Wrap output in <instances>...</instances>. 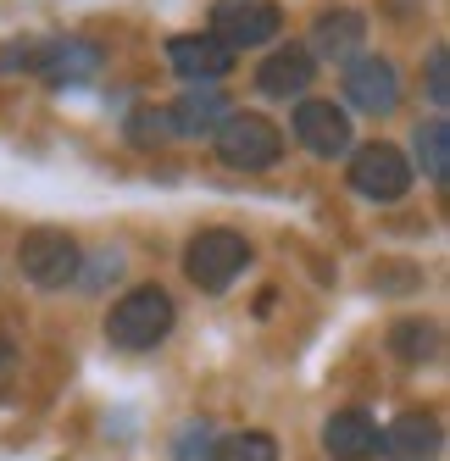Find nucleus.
I'll return each instance as SVG.
<instances>
[{
  "mask_svg": "<svg viewBox=\"0 0 450 461\" xmlns=\"http://www.w3.org/2000/svg\"><path fill=\"white\" fill-rule=\"evenodd\" d=\"M178 328V306H173V294L167 289H156V284H134L122 294V301L106 312V339L128 356H145L156 350L167 334Z\"/></svg>",
  "mask_w": 450,
  "mask_h": 461,
  "instance_id": "1",
  "label": "nucleus"
},
{
  "mask_svg": "<svg viewBox=\"0 0 450 461\" xmlns=\"http://www.w3.org/2000/svg\"><path fill=\"white\" fill-rule=\"evenodd\" d=\"M212 140H217V161L234 173H267L284 161V128L262 112H229Z\"/></svg>",
  "mask_w": 450,
  "mask_h": 461,
  "instance_id": "2",
  "label": "nucleus"
},
{
  "mask_svg": "<svg viewBox=\"0 0 450 461\" xmlns=\"http://www.w3.org/2000/svg\"><path fill=\"white\" fill-rule=\"evenodd\" d=\"M245 267H250V240L239 228H201V234L184 245V278L206 294H222Z\"/></svg>",
  "mask_w": 450,
  "mask_h": 461,
  "instance_id": "3",
  "label": "nucleus"
},
{
  "mask_svg": "<svg viewBox=\"0 0 450 461\" xmlns=\"http://www.w3.org/2000/svg\"><path fill=\"white\" fill-rule=\"evenodd\" d=\"M350 189L362 201L378 206H395L400 194L411 189V156L390 140H373V145H350Z\"/></svg>",
  "mask_w": 450,
  "mask_h": 461,
  "instance_id": "4",
  "label": "nucleus"
},
{
  "mask_svg": "<svg viewBox=\"0 0 450 461\" xmlns=\"http://www.w3.org/2000/svg\"><path fill=\"white\" fill-rule=\"evenodd\" d=\"M278 28H284L278 0H212V40H222L234 56L273 45Z\"/></svg>",
  "mask_w": 450,
  "mask_h": 461,
  "instance_id": "5",
  "label": "nucleus"
},
{
  "mask_svg": "<svg viewBox=\"0 0 450 461\" xmlns=\"http://www.w3.org/2000/svg\"><path fill=\"white\" fill-rule=\"evenodd\" d=\"M78 261H84L78 240L61 234V228H34V234H22V245H17V267L34 289H68L78 278Z\"/></svg>",
  "mask_w": 450,
  "mask_h": 461,
  "instance_id": "6",
  "label": "nucleus"
},
{
  "mask_svg": "<svg viewBox=\"0 0 450 461\" xmlns=\"http://www.w3.org/2000/svg\"><path fill=\"white\" fill-rule=\"evenodd\" d=\"M400 106V73L390 56L356 50L345 61V112H367V117H390Z\"/></svg>",
  "mask_w": 450,
  "mask_h": 461,
  "instance_id": "7",
  "label": "nucleus"
},
{
  "mask_svg": "<svg viewBox=\"0 0 450 461\" xmlns=\"http://www.w3.org/2000/svg\"><path fill=\"white\" fill-rule=\"evenodd\" d=\"M295 140L317 161L350 156V112L334 106V101H323V95H301V106H295Z\"/></svg>",
  "mask_w": 450,
  "mask_h": 461,
  "instance_id": "8",
  "label": "nucleus"
},
{
  "mask_svg": "<svg viewBox=\"0 0 450 461\" xmlns=\"http://www.w3.org/2000/svg\"><path fill=\"white\" fill-rule=\"evenodd\" d=\"M101 68H106V50L94 45V40H84V34H61V40H45L40 45V73L56 89H78V84H89Z\"/></svg>",
  "mask_w": 450,
  "mask_h": 461,
  "instance_id": "9",
  "label": "nucleus"
},
{
  "mask_svg": "<svg viewBox=\"0 0 450 461\" xmlns=\"http://www.w3.org/2000/svg\"><path fill=\"white\" fill-rule=\"evenodd\" d=\"M167 68L184 84H217V78L234 73V50L212 34H173L167 40Z\"/></svg>",
  "mask_w": 450,
  "mask_h": 461,
  "instance_id": "10",
  "label": "nucleus"
},
{
  "mask_svg": "<svg viewBox=\"0 0 450 461\" xmlns=\"http://www.w3.org/2000/svg\"><path fill=\"white\" fill-rule=\"evenodd\" d=\"M229 112H234V101L217 84H189L178 101L167 106V128H173V134H184V140H206V134H217V128H222V117H229Z\"/></svg>",
  "mask_w": 450,
  "mask_h": 461,
  "instance_id": "11",
  "label": "nucleus"
},
{
  "mask_svg": "<svg viewBox=\"0 0 450 461\" xmlns=\"http://www.w3.org/2000/svg\"><path fill=\"white\" fill-rule=\"evenodd\" d=\"M378 445H383V456H390V461H439L445 428H439L434 411H400L390 422V434H378Z\"/></svg>",
  "mask_w": 450,
  "mask_h": 461,
  "instance_id": "12",
  "label": "nucleus"
},
{
  "mask_svg": "<svg viewBox=\"0 0 450 461\" xmlns=\"http://www.w3.org/2000/svg\"><path fill=\"white\" fill-rule=\"evenodd\" d=\"M311 78H317V61H311L306 45H278L262 68H256V89L273 95V101H301L311 89Z\"/></svg>",
  "mask_w": 450,
  "mask_h": 461,
  "instance_id": "13",
  "label": "nucleus"
},
{
  "mask_svg": "<svg viewBox=\"0 0 450 461\" xmlns=\"http://www.w3.org/2000/svg\"><path fill=\"white\" fill-rule=\"evenodd\" d=\"M362 40H367V17L362 12H350V6H328L323 17L311 23V61L323 68V61H350L362 50Z\"/></svg>",
  "mask_w": 450,
  "mask_h": 461,
  "instance_id": "14",
  "label": "nucleus"
},
{
  "mask_svg": "<svg viewBox=\"0 0 450 461\" xmlns=\"http://www.w3.org/2000/svg\"><path fill=\"white\" fill-rule=\"evenodd\" d=\"M323 450L334 456V461H373V450H378V422L367 417V411H334L328 422H323Z\"/></svg>",
  "mask_w": 450,
  "mask_h": 461,
  "instance_id": "15",
  "label": "nucleus"
},
{
  "mask_svg": "<svg viewBox=\"0 0 450 461\" xmlns=\"http://www.w3.org/2000/svg\"><path fill=\"white\" fill-rule=\"evenodd\" d=\"M411 150H417L423 178L445 189V178H450V128H445V112H434V117H423L411 128Z\"/></svg>",
  "mask_w": 450,
  "mask_h": 461,
  "instance_id": "16",
  "label": "nucleus"
},
{
  "mask_svg": "<svg viewBox=\"0 0 450 461\" xmlns=\"http://www.w3.org/2000/svg\"><path fill=\"white\" fill-rule=\"evenodd\" d=\"M390 350L400 361H434L439 356V322H428V317L423 322H417V317L411 322H395L390 328Z\"/></svg>",
  "mask_w": 450,
  "mask_h": 461,
  "instance_id": "17",
  "label": "nucleus"
},
{
  "mask_svg": "<svg viewBox=\"0 0 450 461\" xmlns=\"http://www.w3.org/2000/svg\"><path fill=\"white\" fill-rule=\"evenodd\" d=\"M217 461H278V439L262 428H245V434L217 439Z\"/></svg>",
  "mask_w": 450,
  "mask_h": 461,
  "instance_id": "18",
  "label": "nucleus"
},
{
  "mask_svg": "<svg viewBox=\"0 0 450 461\" xmlns=\"http://www.w3.org/2000/svg\"><path fill=\"white\" fill-rule=\"evenodd\" d=\"M173 461H217V434H212V422H189L178 445H173Z\"/></svg>",
  "mask_w": 450,
  "mask_h": 461,
  "instance_id": "19",
  "label": "nucleus"
},
{
  "mask_svg": "<svg viewBox=\"0 0 450 461\" xmlns=\"http://www.w3.org/2000/svg\"><path fill=\"white\" fill-rule=\"evenodd\" d=\"M40 45L45 40H12V45H0V73H40Z\"/></svg>",
  "mask_w": 450,
  "mask_h": 461,
  "instance_id": "20",
  "label": "nucleus"
},
{
  "mask_svg": "<svg viewBox=\"0 0 450 461\" xmlns=\"http://www.w3.org/2000/svg\"><path fill=\"white\" fill-rule=\"evenodd\" d=\"M17 367H22V356H17V339L0 328V401L12 394V384H17Z\"/></svg>",
  "mask_w": 450,
  "mask_h": 461,
  "instance_id": "21",
  "label": "nucleus"
},
{
  "mask_svg": "<svg viewBox=\"0 0 450 461\" xmlns=\"http://www.w3.org/2000/svg\"><path fill=\"white\" fill-rule=\"evenodd\" d=\"M445 101H450V89H445V45H434L428 50V106L445 112Z\"/></svg>",
  "mask_w": 450,
  "mask_h": 461,
  "instance_id": "22",
  "label": "nucleus"
}]
</instances>
